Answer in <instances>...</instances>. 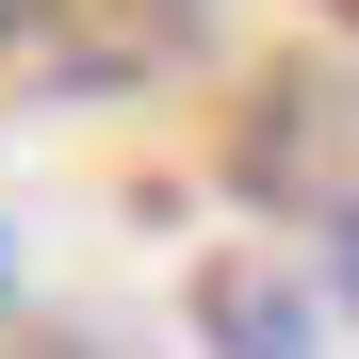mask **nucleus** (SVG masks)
Masks as SVG:
<instances>
[{
  "label": "nucleus",
  "instance_id": "nucleus-2",
  "mask_svg": "<svg viewBox=\"0 0 359 359\" xmlns=\"http://www.w3.org/2000/svg\"><path fill=\"white\" fill-rule=\"evenodd\" d=\"M327 294H343V311H359V212L327 229Z\"/></svg>",
  "mask_w": 359,
  "mask_h": 359
},
{
  "label": "nucleus",
  "instance_id": "nucleus-3",
  "mask_svg": "<svg viewBox=\"0 0 359 359\" xmlns=\"http://www.w3.org/2000/svg\"><path fill=\"white\" fill-rule=\"evenodd\" d=\"M49 17H66V0H0V49H33V33H49Z\"/></svg>",
  "mask_w": 359,
  "mask_h": 359
},
{
  "label": "nucleus",
  "instance_id": "nucleus-1",
  "mask_svg": "<svg viewBox=\"0 0 359 359\" xmlns=\"http://www.w3.org/2000/svg\"><path fill=\"white\" fill-rule=\"evenodd\" d=\"M196 311H212L229 343H262V359H278V343H311V327H327V294H311V278H262V262H229Z\"/></svg>",
  "mask_w": 359,
  "mask_h": 359
}]
</instances>
